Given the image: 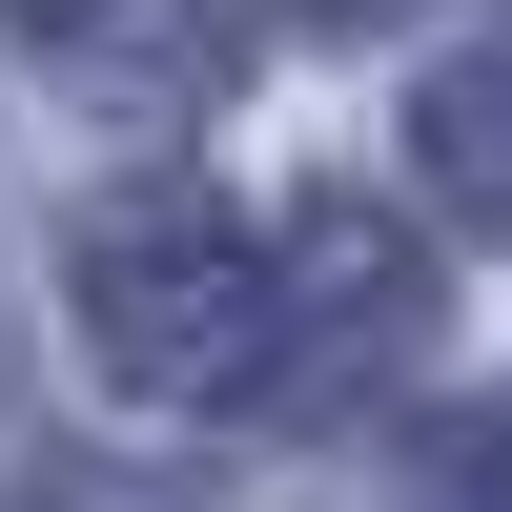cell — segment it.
<instances>
[{"mask_svg":"<svg viewBox=\"0 0 512 512\" xmlns=\"http://www.w3.org/2000/svg\"><path fill=\"white\" fill-rule=\"evenodd\" d=\"M410 185H431L472 246H512V21H472L431 82H410Z\"/></svg>","mask_w":512,"mask_h":512,"instance_id":"3","label":"cell"},{"mask_svg":"<svg viewBox=\"0 0 512 512\" xmlns=\"http://www.w3.org/2000/svg\"><path fill=\"white\" fill-rule=\"evenodd\" d=\"M62 308H82V369H103V390H144V410H246V369H267V246H246L226 185L144 164V185L82 205Z\"/></svg>","mask_w":512,"mask_h":512,"instance_id":"1","label":"cell"},{"mask_svg":"<svg viewBox=\"0 0 512 512\" xmlns=\"http://www.w3.org/2000/svg\"><path fill=\"white\" fill-rule=\"evenodd\" d=\"M390 512H512V390L431 410V431H410V472H390Z\"/></svg>","mask_w":512,"mask_h":512,"instance_id":"4","label":"cell"},{"mask_svg":"<svg viewBox=\"0 0 512 512\" xmlns=\"http://www.w3.org/2000/svg\"><path fill=\"white\" fill-rule=\"evenodd\" d=\"M431 308H451L431 246H410L369 185H308L267 226V369H246V410H267V431H349V410L431 349Z\"/></svg>","mask_w":512,"mask_h":512,"instance_id":"2","label":"cell"},{"mask_svg":"<svg viewBox=\"0 0 512 512\" xmlns=\"http://www.w3.org/2000/svg\"><path fill=\"white\" fill-rule=\"evenodd\" d=\"M267 21H308V41H369V21H410V0H267Z\"/></svg>","mask_w":512,"mask_h":512,"instance_id":"6","label":"cell"},{"mask_svg":"<svg viewBox=\"0 0 512 512\" xmlns=\"http://www.w3.org/2000/svg\"><path fill=\"white\" fill-rule=\"evenodd\" d=\"M0 21H21V41H62V62H144V41H164V0H0Z\"/></svg>","mask_w":512,"mask_h":512,"instance_id":"5","label":"cell"}]
</instances>
